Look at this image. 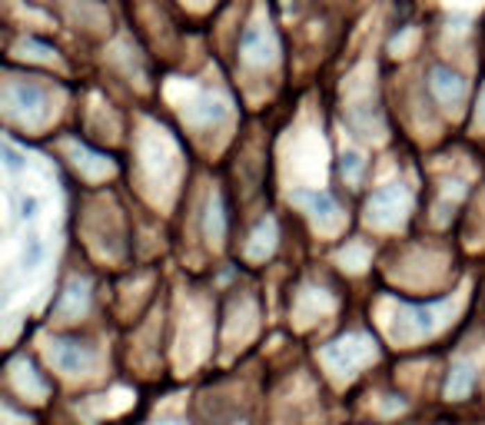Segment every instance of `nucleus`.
Returning <instances> with one entry per match:
<instances>
[{
    "label": "nucleus",
    "instance_id": "obj_1",
    "mask_svg": "<svg viewBox=\"0 0 485 425\" xmlns=\"http://www.w3.org/2000/svg\"><path fill=\"white\" fill-rule=\"evenodd\" d=\"M452 309V299H436V303H402L399 312H395L393 322V335L395 339H419V335L436 333L442 322H445V312Z\"/></svg>",
    "mask_w": 485,
    "mask_h": 425
},
{
    "label": "nucleus",
    "instance_id": "obj_2",
    "mask_svg": "<svg viewBox=\"0 0 485 425\" xmlns=\"http://www.w3.org/2000/svg\"><path fill=\"white\" fill-rule=\"evenodd\" d=\"M369 359H376V342L365 333H346L343 339H336V342H329L322 349V362L329 365L333 372H343V376L356 372Z\"/></svg>",
    "mask_w": 485,
    "mask_h": 425
},
{
    "label": "nucleus",
    "instance_id": "obj_3",
    "mask_svg": "<svg viewBox=\"0 0 485 425\" xmlns=\"http://www.w3.org/2000/svg\"><path fill=\"white\" fill-rule=\"evenodd\" d=\"M47 352H50V362L57 365L60 372H67V376H87V372L97 369V362H100L97 346L87 342V339L54 335V339H50V346H47Z\"/></svg>",
    "mask_w": 485,
    "mask_h": 425
},
{
    "label": "nucleus",
    "instance_id": "obj_4",
    "mask_svg": "<svg viewBox=\"0 0 485 425\" xmlns=\"http://www.w3.org/2000/svg\"><path fill=\"white\" fill-rule=\"evenodd\" d=\"M87 306H90V283L87 279H80V276H74L67 286L57 292V299H54V312L63 319H76L87 312Z\"/></svg>",
    "mask_w": 485,
    "mask_h": 425
},
{
    "label": "nucleus",
    "instance_id": "obj_5",
    "mask_svg": "<svg viewBox=\"0 0 485 425\" xmlns=\"http://www.w3.org/2000/svg\"><path fill=\"white\" fill-rule=\"evenodd\" d=\"M429 90L436 93V100L445 106H455L462 103V97H466V80L449 70V67H432V74H429Z\"/></svg>",
    "mask_w": 485,
    "mask_h": 425
},
{
    "label": "nucleus",
    "instance_id": "obj_6",
    "mask_svg": "<svg viewBox=\"0 0 485 425\" xmlns=\"http://www.w3.org/2000/svg\"><path fill=\"white\" fill-rule=\"evenodd\" d=\"M475 382H479V365L472 359H455L449 376H445L442 392H445V399H466L475 389Z\"/></svg>",
    "mask_w": 485,
    "mask_h": 425
},
{
    "label": "nucleus",
    "instance_id": "obj_7",
    "mask_svg": "<svg viewBox=\"0 0 485 425\" xmlns=\"http://www.w3.org/2000/svg\"><path fill=\"white\" fill-rule=\"evenodd\" d=\"M399 206H409V193H406V186L393 183V186H386V190H376V193L369 197V219H372V216L382 219L386 212H395Z\"/></svg>",
    "mask_w": 485,
    "mask_h": 425
},
{
    "label": "nucleus",
    "instance_id": "obj_8",
    "mask_svg": "<svg viewBox=\"0 0 485 425\" xmlns=\"http://www.w3.org/2000/svg\"><path fill=\"white\" fill-rule=\"evenodd\" d=\"M293 199L303 203V206H309V212H313L316 219L319 216L326 219V216H333L336 212V199H333V193H326V190H322V193H316V190H296Z\"/></svg>",
    "mask_w": 485,
    "mask_h": 425
},
{
    "label": "nucleus",
    "instance_id": "obj_9",
    "mask_svg": "<svg viewBox=\"0 0 485 425\" xmlns=\"http://www.w3.org/2000/svg\"><path fill=\"white\" fill-rule=\"evenodd\" d=\"M266 33L259 31V27H246V31H243V50H246V53H249V57H253V60H263V57H266Z\"/></svg>",
    "mask_w": 485,
    "mask_h": 425
},
{
    "label": "nucleus",
    "instance_id": "obj_10",
    "mask_svg": "<svg viewBox=\"0 0 485 425\" xmlns=\"http://www.w3.org/2000/svg\"><path fill=\"white\" fill-rule=\"evenodd\" d=\"M223 233H227L223 203H220V199H213V206L206 210V236H210V240H223Z\"/></svg>",
    "mask_w": 485,
    "mask_h": 425
},
{
    "label": "nucleus",
    "instance_id": "obj_11",
    "mask_svg": "<svg viewBox=\"0 0 485 425\" xmlns=\"http://www.w3.org/2000/svg\"><path fill=\"white\" fill-rule=\"evenodd\" d=\"M40 256H44V246H40V240H37V236H31L27 253H24V266H27V269H33V266L40 262Z\"/></svg>",
    "mask_w": 485,
    "mask_h": 425
},
{
    "label": "nucleus",
    "instance_id": "obj_12",
    "mask_svg": "<svg viewBox=\"0 0 485 425\" xmlns=\"http://www.w3.org/2000/svg\"><path fill=\"white\" fill-rule=\"evenodd\" d=\"M359 169H363V156L359 153H346L343 156V173L346 176H359Z\"/></svg>",
    "mask_w": 485,
    "mask_h": 425
},
{
    "label": "nucleus",
    "instance_id": "obj_13",
    "mask_svg": "<svg viewBox=\"0 0 485 425\" xmlns=\"http://www.w3.org/2000/svg\"><path fill=\"white\" fill-rule=\"evenodd\" d=\"M33 210H37V199H33V197H24V199H20V216H24V219H33V216H37Z\"/></svg>",
    "mask_w": 485,
    "mask_h": 425
},
{
    "label": "nucleus",
    "instance_id": "obj_14",
    "mask_svg": "<svg viewBox=\"0 0 485 425\" xmlns=\"http://www.w3.org/2000/svg\"><path fill=\"white\" fill-rule=\"evenodd\" d=\"M3 156H7V167H10V169H20V153H17V150H10V147H7V150H3Z\"/></svg>",
    "mask_w": 485,
    "mask_h": 425
},
{
    "label": "nucleus",
    "instance_id": "obj_15",
    "mask_svg": "<svg viewBox=\"0 0 485 425\" xmlns=\"http://www.w3.org/2000/svg\"><path fill=\"white\" fill-rule=\"evenodd\" d=\"M156 425H180V422H156Z\"/></svg>",
    "mask_w": 485,
    "mask_h": 425
},
{
    "label": "nucleus",
    "instance_id": "obj_16",
    "mask_svg": "<svg viewBox=\"0 0 485 425\" xmlns=\"http://www.w3.org/2000/svg\"><path fill=\"white\" fill-rule=\"evenodd\" d=\"M482 117H485V103H482Z\"/></svg>",
    "mask_w": 485,
    "mask_h": 425
}]
</instances>
